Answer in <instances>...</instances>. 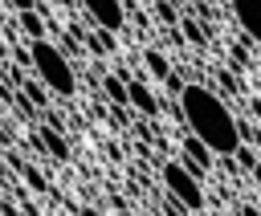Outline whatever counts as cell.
<instances>
[{
	"label": "cell",
	"mask_w": 261,
	"mask_h": 216,
	"mask_svg": "<svg viewBox=\"0 0 261 216\" xmlns=\"http://www.w3.org/2000/svg\"><path fill=\"white\" fill-rule=\"evenodd\" d=\"M41 147H45V155H53L57 163L69 159V147H65V139L57 134V126H45V130H41Z\"/></svg>",
	"instance_id": "obj_13"
},
{
	"label": "cell",
	"mask_w": 261,
	"mask_h": 216,
	"mask_svg": "<svg viewBox=\"0 0 261 216\" xmlns=\"http://www.w3.org/2000/svg\"><path fill=\"white\" fill-rule=\"evenodd\" d=\"M77 216H102V212H98V208H90V204H86V208H82V212H77Z\"/></svg>",
	"instance_id": "obj_20"
},
{
	"label": "cell",
	"mask_w": 261,
	"mask_h": 216,
	"mask_svg": "<svg viewBox=\"0 0 261 216\" xmlns=\"http://www.w3.org/2000/svg\"><path fill=\"white\" fill-rule=\"evenodd\" d=\"M82 8H86L90 20H94L98 29H106V33H118V29L126 24V8H122V0H82Z\"/></svg>",
	"instance_id": "obj_4"
},
{
	"label": "cell",
	"mask_w": 261,
	"mask_h": 216,
	"mask_svg": "<svg viewBox=\"0 0 261 216\" xmlns=\"http://www.w3.org/2000/svg\"><path fill=\"white\" fill-rule=\"evenodd\" d=\"M179 33H184L192 45H200V49L212 41V29H208L204 20H196V16H179Z\"/></svg>",
	"instance_id": "obj_10"
},
{
	"label": "cell",
	"mask_w": 261,
	"mask_h": 216,
	"mask_svg": "<svg viewBox=\"0 0 261 216\" xmlns=\"http://www.w3.org/2000/svg\"><path fill=\"white\" fill-rule=\"evenodd\" d=\"M253 179H257V187H261V163H257V167H253Z\"/></svg>",
	"instance_id": "obj_21"
},
{
	"label": "cell",
	"mask_w": 261,
	"mask_h": 216,
	"mask_svg": "<svg viewBox=\"0 0 261 216\" xmlns=\"http://www.w3.org/2000/svg\"><path fill=\"white\" fill-rule=\"evenodd\" d=\"M237 216H261V208H253V204H245V208H241Z\"/></svg>",
	"instance_id": "obj_19"
},
{
	"label": "cell",
	"mask_w": 261,
	"mask_h": 216,
	"mask_svg": "<svg viewBox=\"0 0 261 216\" xmlns=\"http://www.w3.org/2000/svg\"><path fill=\"white\" fill-rule=\"evenodd\" d=\"M29 53H33V77H37V82H45V86H49V94L69 98V94L77 90L73 65H69V57L57 49V41H33V45H29Z\"/></svg>",
	"instance_id": "obj_2"
},
{
	"label": "cell",
	"mask_w": 261,
	"mask_h": 216,
	"mask_svg": "<svg viewBox=\"0 0 261 216\" xmlns=\"http://www.w3.org/2000/svg\"><path fill=\"white\" fill-rule=\"evenodd\" d=\"M212 159H216V155H212V151H208V147H204L196 134H188V139L179 143V163H184V167H188L196 179H200V175L212 167Z\"/></svg>",
	"instance_id": "obj_7"
},
{
	"label": "cell",
	"mask_w": 261,
	"mask_h": 216,
	"mask_svg": "<svg viewBox=\"0 0 261 216\" xmlns=\"http://www.w3.org/2000/svg\"><path fill=\"white\" fill-rule=\"evenodd\" d=\"M143 69H147L155 82H167V77H171V65H167L163 49H147V53H143Z\"/></svg>",
	"instance_id": "obj_12"
},
{
	"label": "cell",
	"mask_w": 261,
	"mask_h": 216,
	"mask_svg": "<svg viewBox=\"0 0 261 216\" xmlns=\"http://www.w3.org/2000/svg\"><path fill=\"white\" fill-rule=\"evenodd\" d=\"M155 12H159V20H163V24H179V12H175V4H171V0H155Z\"/></svg>",
	"instance_id": "obj_15"
},
{
	"label": "cell",
	"mask_w": 261,
	"mask_h": 216,
	"mask_svg": "<svg viewBox=\"0 0 261 216\" xmlns=\"http://www.w3.org/2000/svg\"><path fill=\"white\" fill-rule=\"evenodd\" d=\"M159 175H163L167 196H171L179 208H188V212H200V208H204V187H200V179H196L179 159H167V163L159 167Z\"/></svg>",
	"instance_id": "obj_3"
},
{
	"label": "cell",
	"mask_w": 261,
	"mask_h": 216,
	"mask_svg": "<svg viewBox=\"0 0 261 216\" xmlns=\"http://www.w3.org/2000/svg\"><path fill=\"white\" fill-rule=\"evenodd\" d=\"M179 110H184V122L188 130L220 159H232L241 151V122L232 118L228 102L220 94H212L208 86L200 82H188L184 94H179Z\"/></svg>",
	"instance_id": "obj_1"
},
{
	"label": "cell",
	"mask_w": 261,
	"mask_h": 216,
	"mask_svg": "<svg viewBox=\"0 0 261 216\" xmlns=\"http://www.w3.org/2000/svg\"><path fill=\"white\" fill-rule=\"evenodd\" d=\"M16 171H20V175H24V179H29L37 192H45V187H49V183H45V175H41L37 167H29V163H16Z\"/></svg>",
	"instance_id": "obj_16"
},
{
	"label": "cell",
	"mask_w": 261,
	"mask_h": 216,
	"mask_svg": "<svg viewBox=\"0 0 261 216\" xmlns=\"http://www.w3.org/2000/svg\"><path fill=\"white\" fill-rule=\"evenodd\" d=\"M232 159H237V167H241V171H253V167H257V155H253L245 143H241V151H237Z\"/></svg>",
	"instance_id": "obj_17"
},
{
	"label": "cell",
	"mask_w": 261,
	"mask_h": 216,
	"mask_svg": "<svg viewBox=\"0 0 261 216\" xmlns=\"http://www.w3.org/2000/svg\"><path fill=\"white\" fill-rule=\"evenodd\" d=\"M228 8H232V20L241 24V33L253 45H261V0H228Z\"/></svg>",
	"instance_id": "obj_6"
},
{
	"label": "cell",
	"mask_w": 261,
	"mask_h": 216,
	"mask_svg": "<svg viewBox=\"0 0 261 216\" xmlns=\"http://www.w3.org/2000/svg\"><path fill=\"white\" fill-rule=\"evenodd\" d=\"M16 12H29V8H37V0H8Z\"/></svg>",
	"instance_id": "obj_18"
},
{
	"label": "cell",
	"mask_w": 261,
	"mask_h": 216,
	"mask_svg": "<svg viewBox=\"0 0 261 216\" xmlns=\"http://www.w3.org/2000/svg\"><path fill=\"white\" fill-rule=\"evenodd\" d=\"M126 106L147 114V118H159L163 114V102L155 98V90L147 86V77H126Z\"/></svg>",
	"instance_id": "obj_5"
},
{
	"label": "cell",
	"mask_w": 261,
	"mask_h": 216,
	"mask_svg": "<svg viewBox=\"0 0 261 216\" xmlns=\"http://www.w3.org/2000/svg\"><path fill=\"white\" fill-rule=\"evenodd\" d=\"M253 110H257V114H261V102H253Z\"/></svg>",
	"instance_id": "obj_22"
},
{
	"label": "cell",
	"mask_w": 261,
	"mask_h": 216,
	"mask_svg": "<svg viewBox=\"0 0 261 216\" xmlns=\"http://www.w3.org/2000/svg\"><path fill=\"white\" fill-rule=\"evenodd\" d=\"M16 90H20L37 110H45V106H49V86H45V82H37V77H20V82H16Z\"/></svg>",
	"instance_id": "obj_11"
},
{
	"label": "cell",
	"mask_w": 261,
	"mask_h": 216,
	"mask_svg": "<svg viewBox=\"0 0 261 216\" xmlns=\"http://www.w3.org/2000/svg\"><path fill=\"white\" fill-rule=\"evenodd\" d=\"M16 24H20V33L29 37V45H33V41H49V20H45L37 8H29V12H16Z\"/></svg>",
	"instance_id": "obj_8"
},
{
	"label": "cell",
	"mask_w": 261,
	"mask_h": 216,
	"mask_svg": "<svg viewBox=\"0 0 261 216\" xmlns=\"http://www.w3.org/2000/svg\"><path fill=\"white\" fill-rule=\"evenodd\" d=\"M200 4H216V0H200Z\"/></svg>",
	"instance_id": "obj_23"
},
{
	"label": "cell",
	"mask_w": 261,
	"mask_h": 216,
	"mask_svg": "<svg viewBox=\"0 0 261 216\" xmlns=\"http://www.w3.org/2000/svg\"><path fill=\"white\" fill-rule=\"evenodd\" d=\"M102 90H106V98H110L114 106H126V77L106 73V77H102Z\"/></svg>",
	"instance_id": "obj_14"
},
{
	"label": "cell",
	"mask_w": 261,
	"mask_h": 216,
	"mask_svg": "<svg viewBox=\"0 0 261 216\" xmlns=\"http://www.w3.org/2000/svg\"><path fill=\"white\" fill-rule=\"evenodd\" d=\"M86 49H90L94 57H114V53H118V41H114V33H106V29H94V33L86 37Z\"/></svg>",
	"instance_id": "obj_9"
}]
</instances>
